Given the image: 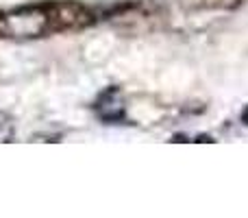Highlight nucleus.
Wrapping results in <instances>:
<instances>
[{
	"mask_svg": "<svg viewBox=\"0 0 248 218\" xmlns=\"http://www.w3.org/2000/svg\"><path fill=\"white\" fill-rule=\"evenodd\" d=\"M96 20V13L90 7L70 0H48L31 2L0 13V37L26 42L59 31L83 29Z\"/></svg>",
	"mask_w": 248,
	"mask_h": 218,
	"instance_id": "nucleus-1",
	"label": "nucleus"
},
{
	"mask_svg": "<svg viewBox=\"0 0 248 218\" xmlns=\"http://www.w3.org/2000/svg\"><path fill=\"white\" fill-rule=\"evenodd\" d=\"M94 109L98 114V118L105 120V122H120V120H124V116H126L124 99L118 87H107L105 92H100Z\"/></svg>",
	"mask_w": 248,
	"mask_h": 218,
	"instance_id": "nucleus-2",
	"label": "nucleus"
},
{
	"mask_svg": "<svg viewBox=\"0 0 248 218\" xmlns=\"http://www.w3.org/2000/svg\"><path fill=\"white\" fill-rule=\"evenodd\" d=\"M7 122H9V120H7V118H4V120H2V122H0V127H7Z\"/></svg>",
	"mask_w": 248,
	"mask_h": 218,
	"instance_id": "nucleus-3",
	"label": "nucleus"
},
{
	"mask_svg": "<svg viewBox=\"0 0 248 218\" xmlns=\"http://www.w3.org/2000/svg\"><path fill=\"white\" fill-rule=\"evenodd\" d=\"M244 120H246V124H248V109L244 111Z\"/></svg>",
	"mask_w": 248,
	"mask_h": 218,
	"instance_id": "nucleus-4",
	"label": "nucleus"
}]
</instances>
